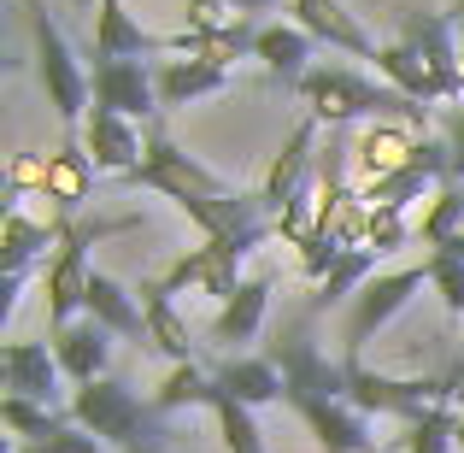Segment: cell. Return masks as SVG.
Here are the masks:
<instances>
[{
    "label": "cell",
    "instance_id": "obj_4",
    "mask_svg": "<svg viewBox=\"0 0 464 453\" xmlns=\"http://www.w3.org/2000/svg\"><path fill=\"white\" fill-rule=\"evenodd\" d=\"M24 12H30V35H35V77H42V89H47V106H53V113L65 118L71 130H77L82 118H89V106H94L89 71L77 65L71 42L59 35V24L47 18L42 0H24Z\"/></svg>",
    "mask_w": 464,
    "mask_h": 453
},
{
    "label": "cell",
    "instance_id": "obj_40",
    "mask_svg": "<svg viewBox=\"0 0 464 453\" xmlns=\"http://www.w3.org/2000/svg\"><path fill=\"white\" fill-rule=\"evenodd\" d=\"M459 65H464V24H459Z\"/></svg>",
    "mask_w": 464,
    "mask_h": 453
},
{
    "label": "cell",
    "instance_id": "obj_28",
    "mask_svg": "<svg viewBox=\"0 0 464 453\" xmlns=\"http://www.w3.org/2000/svg\"><path fill=\"white\" fill-rule=\"evenodd\" d=\"M376 77H382L388 89L411 94L418 106H435V101H441V94H435V83H430V71L418 65V54H411L406 42H382V54H376Z\"/></svg>",
    "mask_w": 464,
    "mask_h": 453
},
{
    "label": "cell",
    "instance_id": "obj_31",
    "mask_svg": "<svg viewBox=\"0 0 464 453\" xmlns=\"http://www.w3.org/2000/svg\"><path fill=\"white\" fill-rule=\"evenodd\" d=\"M212 419H218V436H224L229 453H265V436H259V424H253V407H241L236 395H224V389H218Z\"/></svg>",
    "mask_w": 464,
    "mask_h": 453
},
{
    "label": "cell",
    "instance_id": "obj_23",
    "mask_svg": "<svg viewBox=\"0 0 464 453\" xmlns=\"http://www.w3.org/2000/svg\"><path fill=\"white\" fill-rule=\"evenodd\" d=\"M253 42H259V30L241 18V24H224V30H177V35L165 42V54H177V59H206V65H224V71H229V59L253 54Z\"/></svg>",
    "mask_w": 464,
    "mask_h": 453
},
{
    "label": "cell",
    "instance_id": "obj_34",
    "mask_svg": "<svg viewBox=\"0 0 464 453\" xmlns=\"http://www.w3.org/2000/svg\"><path fill=\"white\" fill-rule=\"evenodd\" d=\"M423 265H430V283H435V295H441V306H447L453 318H464V260H459V253H441V248H435Z\"/></svg>",
    "mask_w": 464,
    "mask_h": 453
},
{
    "label": "cell",
    "instance_id": "obj_20",
    "mask_svg": "<svg viewBox=\"0 0 464 453\" xmlns=\"http://www.w3.org/2000/svg\"><path fill=\"white\" fill-rule=\"evenodd\" d=\"M141 54H165V42L130 18L124 0H101V12H94V59H141Z\"/></svg>",
    "mask_w": 464,
    "mask_h": 453
},
{
    "label": "cell",
    "instance_id": "obj_33",
    "mask_svg": "<svg viewBox=\"0 0 464 453\" xmlns=\"http://www.w3.org/2000/svg\"><path fill=\"white\" fill-rule=\"evenodd\" d=\"M364 248L371 253H394V248H406L411 241V224H406V212L400 206H364Z\"/></svg>",
    "mask_w": 464,
    "mask_h": 453
},
{
    "label": "cell",
    "instance_id": "obj_25",
    "mask_svg": "<svg viewBox=\"0 0 464 453\" xmlns=\"http://www.w3.org/2000/svg\"><path fill=\"white\" fill-rule=\"evenodd\" d=\"M218 389L259 412V407H271V400H283V371H276L265 353H247V359H224L218 365Z\"/></svg>",
    "mask_w": 464,
    "mask_h": 453
},
{
    "label": "cell",
    "instance_id": "obj_6",
    "mask_svg": "<svg viewBox=\"0 0 464 453\" xmlns=\"http://www.w3.org/2000/svg\"><path fill=\"white\" fill-rule=\"evenodd\" d=\"M271 236H276V224L253 230V236H236V241H200V248H188L165 277H159V283H165L170 295H212L218 306H224L241 283H247V277H241L247 253L259 248V241H271Z\"/></svg>",
    "mask_w": 464,
    "mask_h": 453
},
{
    "label": "cell",
    "instance_id": "obj_37",
    "mask_svg": "<svg viewBox=\"0 0 464 453\" xmlns=\"http://www.w3.org/2000/svg\"><path fill=\"white\" fill-rule=\"evenodd\" d=\"M224 6H229V12H241V18H247V12H271L276 0H224Z\"/></svg>",
    "mask_w": 464,
    "mask_h": 453
},
{
    "label": "cell",
    "instance_id": "obj_10",
    "mask_svg": "<svg viewBox=\"0 0 464 453\" xmlns=\"http://www.w3.org/2000/svg\"><path fill=\"white\" fill-rule=\"evenodd\" d=\"M89 89H94V106H106V113H124V118L159 113V83L141 59H94Z\"/></svg>",
    "mask_w": 464,
    "mask_h": 453
},
{
    "label": "cell",
    "instance_id": "obj_12",
    "mask_svg": "<svg viewBox=\"0 0 464 453\" xmlns=\"http://www.w3.org/2000/svg\"><path fill=\"white\" fill-rule=\"evenodd\" d=\"M418 136H430V130H411V124H394V118H376V124L359 130V142H353V171H359V189L364 182H382L394 177V171L411 165V153H418Z\"/></svg>",
    "mask_w": 464,
    "mask_h": 453
},
{
    "label": "cell",
    "instance_id": "obj_11",
    "mask_svg": "<svg viewBox=\"0 0 464 453\" xmlns=\"http://www.w3.org/2000/svg\"><path fill=\"white\" fill-rule=\"evenodd\" d=\"M82 148H89L94 171H106V177H130V171L141 165V153H148V142H141L136 118L106 113V106H89V118H82Z\"/></svg>",
    "mask_w": 464,
    "mask_h": 453
},
{
    "label": "cell",
    "instance_id": "obj_13",
    "mask_svg": "<svg viewBox=\"0 0 464 453\" xmlns=\"http://www.w3.org/2000/svg\"><path fill=\"white\" fill-rule=\"evenodd\" d=\"M89 189H94V159H89V148H82V142H59V148L47 153V182H42V201L53 206V224L59 230L77 224Z\"/></svg>",
    "mask_w": 464,
    "mask_h": 453
},
{
    "label": "cell",
    "instance_id": "obj_36",
    "mask_svg": "<svg viewBox=\"0 0 464 453\" xmlns=\"http://www.w3.org/2000/svg\"><path fill=\"white\" fill-rule=\"evenodd\" d=\"M441 136H447V153H453L447 182H464V106H447L441 113Z\"/></svg>",
    "mask_w": 464,
    "mask_h": 453
},
{
    "label": "cell",
    "instance_id": "obj_22",
    "mask_svg": "<svg viewBox=\"0 0 464 453\" xmlns=\"http://www.w3.org/2000/svg\"><path fill=\"white\" fill-rule=\"evenodd\" d=\"M82 312H89L101 330H112V336L148 341V324H141V300L130 295L118 277H106V271H94V277H89V300H82Z\"/></svg>",
    "mask_w": 464,
    "mask_h": 453
},
{
    "label": "cell",
    "instance_id": "obj_30",
    "mask_svg": "<svg viewBox=\"0 0 464 453\" xmlns=\"http://www.w3.org/2000/svg\"><path fill=\"white\" fill-rule=\"evenodd\" d=\"M0 424H6L12 436H24V442H47V436L71 430V412H53V407H42V400L6 395L0 400Z\"/></svg>",
    "mask_w": 464,
    "mask_h": 453
},
{
    "label": "cell",
    "instance_id": "obj_35",
    "mask_svg": "<svg viewBox=\"0 0 464 453\" xmlns=\"http://www.w3.org/2000/svg\"><path fill=\"white\" fill-rule=\"evenodd\" d=\"M24 453H101V436H89L82 424H71V430L47 436V442H30Z\"/></svg>",
    "mask_w": 464,
    "mask_h": 453
},
{
    "label": "cell",
    "instance_id": "obj_3",
    "mask_svg": "<svg viewBox=\"0 0 464 453\" xmlns=\"http://www.w3.org/2000/svg\"><path fill=\"white\" fill-rule=\"evenodd\" d=\"M71 424H82L89 436H101V442L136 453V448H153V407H141L136 395H130L118 377H101V383H77L71 389Z\"/></svg>",
    "mask_w": 464,
    "mask_h": 453
},
{
    "label": "cell",
    "instance_id": "obj_7",
    "mask_svg": "<svg viewBox=\"0 0 464 453\" xmlns=\"http://www.w3.org/2000/svg\"><path fill=\"white\" fill-rule=\"evenodd\" d=\"M430 283V265H406V271H382L347 300V318H341V359H364V341L388 324L418 289Z\"/></svg>",
    "mask_w": 464,
    "mask_h": 453
},
{
    "label": "cell",
    "instance_id": "obj_38",
    "mask_svg": "<svg viewBox=\"0 0 464 453\" xmlns=\"http://www.w3.org/2000/svg\"><path fill=\"white\" fill-rule=\"evenodd\" d=\"M441 253H459V260H464V230H459V236H453V241H447V248H441Z\"/></svg>",
    "mask_w": 464,
    "mask_h": 453
},
{
    "label": "cell",
    "instance_id": "obj_9",
    "mask_svg": "<svg viewBox=\"0 0 464 453\" xmlns=\"http://www.w3.org/2000/svg\"><path fill=\"white\" fill-rule=\"evenodd\" d=\"M317 130H324L317 118H300V124L288 130L283 153L271 159V171H265V182H259V206H265V218H276V212H283V206L312 182V171H317Z\"/></svg>",
    "mask_w": 464,
    "mask_h": 453
},
{
    "label": "cell",
    "instance_id": "obj_24",
    "mask_svg": "<svg viewBox=\"0 0 464 453\" xmlns=\"http://www.w3.org/2000/svg\"><path fill=\"white\" fill-rule=\"evenodd\" d=\"M59 236L65 230L47 218V224H35V218H24V206H6V230H0V271H30L35 260H47V253L59 248Z\"/></svg>",
    "mask_w": 464,
    "mask_h": 453
},
{
    "label": "cell",
    "instance_id": "obj_29",
    "mask_svg": "<svg viewBox=\"0 0 464 453\" xmlns=\"http://www.w3.org/2000/svg\"><path fill=\"white\" fill-rule=\"evenodd\" d=\"M459 448V412L447 407H423L418 419H406V436H400V453H453Z\"/></svg>",
    "mask_w": 464,
    "mask_h": 453
},
{
    "label": "cell",
    "instance_id": "obj_27",
    "mask_svg": "<svg viewBox=\"0 0 464 453\" xmlns=\"http://www.w3.org/2000/svg\"><path fill=\"white\" fill-rule=\"evenodd\" d=\"M212 400H218V377H206L200 365L188 359V365H170L165 383L153 389L148 407L159 412V419H165V412H182V407H212Z\"/></svg>",
    "mask_w": 464,
    "mask_h": 453
},
{
    "label": "cell",
    "instance_id": "obj_42",
    "mask_svg": "<svg viewBox=\"0 0 464 453\" xmlns=\"http://www.w3.org/2000/svg\"><path fill=\"white\" fill-rule=\"evenodd\" d=\"M453 383H464V365H459V371H453Z\"/></svg>",
    "mask_w": 464,
    "mask_h": 453
},
{
    "label": "cell",
    "instance_id": "obj_14",
    "mask_svg": "<svg viewBox=\"0 0 464 453\" xmlns=\"http://www.w3.org/2000/svg\"><path fill=\"white\" fill-rule=\"evenodd\" d=\"M0 377H6V395L53 407L65 371H59V353L47 348V341H6V348H0Z\"/></svg>",
    "mask_w": 464,
    "mask_h": 453
},
{
    "label": "cell",
    "instance_id": "obj_43",
    "mask_svg": "<svg viewBox=\"0 0 464 453\" xmlns=\"http://www.w3.org/2000/svg\"><path fill=\"white\" fill-rule=\"evenodd\" d=\"M136 453H159V448H136Z\"/></svg>",
    "mask_w": 464,
    "mask_h": 453
},
{
    "label": "cell",
    "instance_id": "obj_32",
    "mask_svg": "<svg viewBox=\"0 0 464 453\" xmlns=\"http://www.w3.org/2000/svg\"><path fill=\"white\" fill-rule=\"evenodd\" d=\"M459 230H464V182H441L430 212H423V224H418V236L430 241V248H447Z\"/></svg>",
    "mask_w": 464,
    "mask_h": 453
},
{
    "label": "cell",
    "instance_id": "obj_26",
    "mask_svg": "<svg viewBox=\"0 0 464 453\" xmlns=\"http://www.w3.org/2000/svg\"><path fill=\"white\" fill-rule=\"evenodd\" d=\"M371 277H376V253H371V248H347V253L335 260V271H329L324 283H317V295L306 300V312H329V306H347L364 283H371Z\"/></svg>",
    "mask_w": 464,
    "mask_h": 453
},
{
    "label": "cell",
    "instance_id": "obj_19",
    "mask_svg": "<svg viewBox=\"0 0 464 453\" xmlns=\"http://www.w3.org/2000/svg\"><path fill=\"white\" fill-rule=\"evenodd\" d=\"M265 306H271V277H247L236 295L218 306V318H212L206 336H212L218 348H241V341H253L265 330Z\"/></svg>",
    "mask_w": 464,
    "mask_h": 453
},
{
    "label": "cell",
    "instance_id": "obj_41",
    "mask_svg": "<svg viewBox=\"0 0 464 453\" xmlns=\"http://www.w3.org/2000/svg\"><path fill=\"white\" fill-rule=\"evenodd\" d=\"M459 448H464V412H459Z\"/></svg>",
    "mask_w": 464,
    "mask_h": 453
},
{
    "label": "cell",
    "instance_id": "obj_5",
    "mask_svg": "<svg viewBox=\"0 0 464 453\" xmlns=\"http://www.w3.org/2000/svg\"><path fill=\"white\" fill-rule=\"evenodd\" d=\"M130 189H153V194H165L177 212H188V206H200V201H218V194H229V182L218 177V171H206L200 159H188L177 148V142L165 136V124H153L148 130V153H141V165L130 171Z\"/></svg>",
    "mask_w": 464,
    "mask_h": 453
},
{
    "label": "cell",
    "instance_id": "obj_1",
    "mask_svg": "<svg viewBox=\"0 0 464 453\" xmlns=\"http://www.w3.org/2000/svg\"><path fill=\"white\" fill-rule=\"evenodd\" d=\"M300 89V106H306V118L317 124L341 130V124H359V118H394V124H411V130H430V106H418L411 94L388 89L382 77H364V71L353 65H312L306 77L295 83Z\"/></svg>",
    "mask_w": 464,
    "mask_h": 453
},
{
    "label": "cell",
    "instance_id": "obj_8",
    "mask_svg": "<svg viewBox=\"0 0 464 453\" xmlns=\"http://www.w3.org/2000/svg\"><path fill=\"white\" fill-rule=\"evenodd\" d=\"M400 42L418 54V65L430 71L435 94L441 101H459L464 94V65H459V30L447 12H406V24H400Z\"/></svg>",
    "mask_w": 464,
    "mask_h": 453
},
{
    "label": "cell",
    "instance_id": "obj_16",
    "mask_svg": "<svg viewBox=\"0 0 464 453\" xmlns=\"http://www.w3.org/2000/svg\"><path fill=\"white\" fill-rule=\"evenodd\" d=\"M53 353L71 383H101L106 359H112V330H101L94 318H71V324L53 330Z\"/></svg>",
    "mask_w": 464,
    "mask_h": 453
},
{
    "label": "cell",
    "instance_id": "obj_21",
    "mask_svg": "<svg viewBox=\"0 0 464 453\" xmlns=\"http://www.w3.org/2000/svg\"><path fill=\"white\" fill-rule=\"evenodd\" d=\"M312 47H317V35L300 30V24H265L259 42H253V59H259L271 77L300 83V77L312 71Z\"/></svg>",
    "mask_w": 464,
    "mask_h": 453
},
{
    "label": "cell",
    "instance_id": "obj_39",
    "mask_svg": "<svg viewBox=\"0 0 464 453\" xmlns=\"http://www.w3.org/2000/svg\"><path fill=\"white\" fill-rule=\"evenodd\" d=\"M447 18H453V30L464 24V0H453V12H447Z\"/></svg>",
    "mask_w": 464,
    "mask_h": 453
},
{
    "label": "cell",
    "instance_id": "obj_2",
    "mask_svg": "<svg viewBox=\"0 0 464 453\" xmlns=\"http://www.w3.org/2000/svg\"><path fill=\"white\" fill-rule=\"evenodd\" d=\"M141 218H77V224H65V236H59V248L47 253L42 265V306H47V324H71V318L82 312V300H89V248L106 236H124V230H136Z\"/></svg>",
    "mask_w": 464,
    "mask_h": 453
},
{
    "label": "cell",
    "instance_id": "obj_15",
    "mask_svg": "<svg viewBox=\"0 0 464 453\" xmlns=\"http://www.w3.org/2000/svg\"><path fill=\"white\" fill-rule=\"evenodd\" d=\"M288 12H295V24H300V30H312L317 42H329L335 54L371 59V65H376V54H382V47H376L371 35H364V24L353 18V12L341 6V0H288Z\"/></svg>",
    "mask_w": 464,
    "mask_h": 453
},
{
    "label": "cell",
    "instance_id": "obj_17",
    "mask_svg": "<svg viewBox=\"0 0 464 453\" xmlns=\"http://www.w3.org/2000/svg\"><path fill=\"white\" fill-rule=\"evenodd\" d=\"M136 300H141V324H148V348L153 353H165L170 365H188V318L177 312V300H170V289L159 283V277H148V283L136 289Z\"/></svg>",
    "mask_w": 464,
    "mask_h": 453
},
{
    "label": "cell",
    "instance_id": "obj_18",
    "mask_svg": "<svg viewBox=\"0 0 464 453\" xmlns=\"http://www.w3.org/2000/svg\"><path fill=\"white\" fill-rule=\"evenodd\" d=\"M153 83H159V113H177V106L200 101V94H224L229 89V71L224 65H206V59H159Z\"/></svg>",
    "mask_w": 464,
    "mask_h": 453
}]
</instances>
